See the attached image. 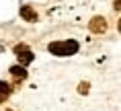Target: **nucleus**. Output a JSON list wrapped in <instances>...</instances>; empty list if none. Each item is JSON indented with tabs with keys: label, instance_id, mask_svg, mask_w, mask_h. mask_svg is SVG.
<instances>
[{
	"label": "nucleus",
	"instance_id": "nucleus-1",
	"mask_svg": "<svg viewBox=\"0 0 121 111\" xmlns=\"http://www.w3.org/2000/svg\"><path fill=\"white\" fill-rule=\"evenodd\" d=\"M47 49L53 56H57V58H66V56H74L80 49V45L74 39H64V41H51L49 45H47Z\"/></svg>",
	"mask_w": 121,
	"mask_h": 111
},
{
	"label": "nucleus",
	"instance_id": "nucleus-2",
	"mask_svg": "<svg viewBox=\"0 0 121 111\" xmlns=\"http://www.w3.org/2000/svg\"><path fill=\"white\" fill-rule=\"evenodd\" d=\"M14 53H17V58H19V66H27V64H31L33 60H35V56H33V53L27 49L25 43L14 45Z\"/></svg>",
	"mask_w": 121,
	"mask_h": 111
},
{
	"label": "nucleus",
	"instance_id": "nucleus-3",
	"mask_svg": "<svg viewBox=\"0 0 121 111\" xmlns=\"http://www.w3.org/2000/svg\"><path fill=\"white\" fill-rule=\"evenodd\" d=\"M88 29L92 33H103L105 29H107V21L103 19V17H95V19L88 23Z\"/></svg>",
	"mask_w": 121,
	"mask_h": 111
},
{
	"label": "nucleus",
	"instance_id": "nucleus-4",
	"mask_svg": "<svg viewBox=\"0 0 121 111\" xmlns=\"http://www.w3.org/2000/svg\"><path fill=\"white\" fill-rule=\"evenodd\" d=\"M21 17L25 21H29V23H35V21H37V13H35L31 6H23L21 8Z\"/></svg>",
	"mask_w": 121,
	"mask_h": 111
},
{
	"label": "nucleus",
	"instance_id": "nucleus-5",
	"mask_svg": "<svg viewBox=\"0 0 121 111\" xmlns=\"http://www.w3.org/2000/svg\"><path fill=\"white\" fill-rule=\"evenodd\" d=\"M10 74H13L14 78H19V80L27 78V70L23 68V66H13V68H10Z\"/></svg>",
	"mask_w": 121,
	"mask_h": 111
},
{
	"label": "nucleus",
	"instance_id": "nucleus-6",
	"mask_svg": "<svg viewBox=\"0 0 121 111\" xmlns=\"http://www.w3.org/2000/svg\"><path fill=\"white\" fill-rule=\"evenodd\" d=\"M8 95H10V86H8L6 82H2V80H0V103H2V101H6Z\"/></svg>",
	"mask_w": 121,
	"mask_h": 111
},
{
	"label": "nucleus",
	"instance_id": "nucleus-7",
	"mask_svg": "<svg viewBox=\"0 0 121 111\" xmlns=\"http://www.w3.org/2000/svg\"><path fill=\"white\" fill-rule=\"evenodd\" d=\"M78 91H80V93H88V82H82V84H80V89H78Z\"/></svg>",
	"mask_w": 121,
	"mask_h": 111
},
{
	"label": "nucleus",
	"instance_id": "nucleus-8",
	"mask_svg": "<svg viewBox=\"0 0 121 111\" xmlns=\"http://www.w3.org/2000/svg\"><path fill=\"white\" fill-rule=\"evenodd\" d=\"M115 10H121V0H115Z\"/></svg>",
	"mask_w": 121,
	"mask_h": 111
},
{
	"label": "nucleus",
	"instance_id": "nucleus-9",
	"mask_svg": "<svg viewBox=\"0 0 121 111\" xmlns=\"http://www.w3.org/2000/svg\"><path fill=\"white\" fill-rule=\"evenodd\" d=\"M119 33H121V21H119Z\"/></svg>",
	"mask_w": 121,
	"mask_h": 111
}]
</instances>
